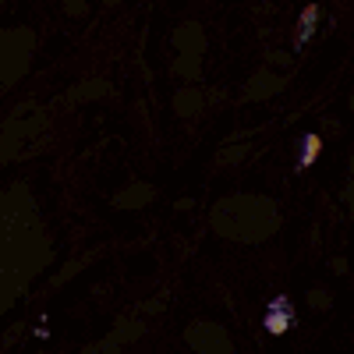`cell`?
Here are the masks:
<instances>
[{"instance_id":"cell-1","label":"cell","mask_w":354,"mask_h":354,"mask_svg":"<svg viewBox=\"0 0 354 354\" xmlns=\"http://www.w3.org/2000/svg\"><path fill=\"white\" fill-rule=\"evenodd\" d=\"M280 89H283V78L266 75V71H262V75H255V78H252V86L244 89V96H248V99H266L269 92H280Z\"/></svg>"},{"instance_id":"cell-2","label":"cell","mask_w":354,"mask_h":354,"mask_svg":"<svg viewBox=\"0 0 354 354\" xmlns=\"http://www.w3.org/2000/svg\"><path fill=\"white\" fill-rule=\"evenodd\" d=\"M316 29H319V8L308 4V8L301 11V18H298V47H305L308 39L316 36Z\"/></svg>"},{"instance_id":"cell-3","label":"cell","mask_w":354,"mask_h":354,"mask_svg":"<svg viewBox=\"0 0 354 354\" xmlns=\"http://www.w3.org/2000/svg\"><path fill=\"white\" fill-rule=\"evenodd\" d=\"M174 107H177V114H184V117L199 114V110H202V96H199L195 89H181L177 99H174Z\"/></svg>"},{"instance_id":"cell-4","label":"cell","mask_w":354,"mask_h":354,"mask_svg":"<svg viewBox=\"0 0 354 354\" xmlns=\"http://www.w3.org/2000/svg\"><path fill=\"white\" fill-rule=\"evenodd\" d=\"M290 319H294V312H269L266 316V333L269 337H283L290 329Z\"/></svg>"},{"instance_id":"cell-5","label":"cell","mask_w":354,"mask_h":354,"mask_svg":"<svg viewBox=\"0 0 354 354\" xmlns=\"http://www.w3.org/2000/svg\"><path fill=\"white\" fill-rule=\"evenodd\" d=\"M319 149H323V138H319V135H308V138H305V145H301V160H298V166H301V170H305V166H312V163H316Z\"/></svg>"},{"instance_id":"cell-6","label":"cell","mask_w":354,"mask_h":354,"mask_svg":"<svg viewBox=\"0 0 354 354\" xmlns=\"http://www.w3.org/2000/svg\"><path fill=\"white\" fill-rule=\"evenodd\" d=\"M145 195H153V188H135V192H124V195L117 199V205H121V210H128V205H142V202H149Z\"/></svg>"},{"instance_id":"cell-7","label":"cell","mask_w":354,"mask_h":354,"mask_svg":"<svg viewBox=\"0 0 354 354\" xmlns=\"http://www.w3.org/2000/svg\"><path fill=\"white\" fill-rule=\"evenodd\" d=\"M68 14H86V0H68Z\"/></svg>"},{"instance_id":"cell-8","label":"cell","mask_w":354,"mask_h":354,"mask_svg":"<svg viewBox=\"0 0 354 354\" xmlns=\"http://www.w3.org/2000/svg\"><path fill=\"white\" fill-rule=\"evenodd\" d=\"M269 312H290V301L287 298H273L269 301Z\"/></svg>"},{"instance_id":"cell-9","label":"cell","mask_w":354,"mask_h":354,"mask_svg":"<svg viewBox=\"0 0 354 354\" xmlns=\"http://www.w3.org/2000/svg\"><path fill=\"white\" fill-rule=\"evenodd\" d=\"M107 4H117V0H107Z\"/></svg>"}]
</instances>
